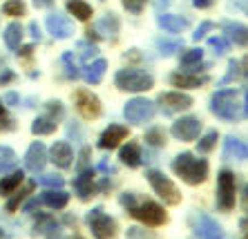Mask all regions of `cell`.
Here are the masks:
<instances>
[{
  "mask_svg": "<svg viewBox=\"0 0 248 239\" xmlns=\"http://www.w3.org/2000/svg\"><path fill=\"white\" fill-rule=\"evenodd\" d=\"M119 159H121L127 168H139V165H141V148H139L137 143H127L125 148H121Z\"/></svg>",
  "mask_w": 248,
  "mask_h": 239,
  "instance_id": "cell-26",
  "label": "cell"
},
{
  "mask_svg": "<svg viewBox=\"0 0 248 239\" xmlns=\"http://www.w3.org/2000/svg\"><path fill=\"white\" fill-rule=\"evenodd\" d=\"M87 226L96 239H112L116 235V222L105 215L103 208H94L87 212Z\"/></svg>",
  "mask_w": 248,
  "mask_h": 239,
  "instance_id": "cell-7",
  "label": "cell"
},
{
  "mask_svg": "<svg viewBox=\"0 0 248 239\" xmlns=\"http://www.w3.org/2000/svg\"><path fill=\"white\" fill-rule=\"evenodd\" d=\"M29 30H31V36H34V38H41V30H38V25L36 23L29 25Z\"/></svg>",
  "mask_w": 248,
  "mask_h": 239,
  "instance_id": "cell-49",
  "label": "cell"
},
{
  "mask_svg": "<svg viewBox=\"0 0 248 239\" xmlns=\"http://www.w3.org/2000/svg\"><path fill=\"white\" fill-rule=\"evenodd\" d=\"M67 12L72 16H76L78 20H87V18H92V7L83 2V0H67Z\"/></svg>",
  "mask_w": 248,
  "mask_h": 239,
  "instance_id": "cell-30",
  "label": "cell"
},
{
  "mask_svg": "<svg viewBox=\"0 0 248 239\" xmlns=\"http://www.w3.org/2000/svg\"><path fill=\"white\" fill-rule=\"evenodd\" d=\"M235 194H237V183H235V175L231 170H221L217 177V208L221 212L235 208Z\"/></svg>",
  "mask_w": 248,
  "mask_h": 239,
  "instance_id": "cell-5",
  "label": "cell"
},
{
  "mask_svg": "<svg viewBox=\"0 0 248 239\" xmlns=\"http://www.w3.org/2000/svg\"><path fill=\"white\" fill-rule=\"evenodd\" d=\"M45 164H47V148L41 141H36V143L29 146L27 154H25V168L31 170V172H41L45 168Z\"/></svg>",
  "mask_w": 248,
  "mask_h": 239,
  "instance_id": "cell-14",
  "label": "cell"
},
{
  "mask_svg": "<svg viewBox=\"0 0 248 239\" xmlns=\"http://www.w3.org/2000/svg\"><path fill=\"white\" fill-rule=\"evenodd\" d=\"M76 107L81 112L85 119H96L101 117V101L98 96H94L92 92H87V90H81V92H76Z\"/></svg>",
  "mask_w": 248,
  "mask_h": 239,
  "instance_id": "cell-10",
  "label": "cell"
},
{
  "mask_svg": "<svg viewBox=\"0 0 248 239\" xmlns=\"http://www.w3.org/2000/svg\"><path fill=\"white\" fill-rule=\"evenodd\" d=\"M195 2V7H199V9H203V7H210L213 5V0H192Z\"/></svg>",
  "mask_w": 248,
  "mask_h": 239,
  "instance_id": "cell-48",
  "label": "cell"
},
{
  "mask_svg": "<svg viewBox=\"0 0 248 239\" xmlns=\"http://www.w3.org/2000/svg\"><path fill=\"white\" fill-rule=\"evenodd\" d=\"M31 188H34V183H27V186H25L20 193H16V197H12L9 201H7V210H9V212H14V210L20 206V201H23V199L27 197L29 193H31Z\"/></svg>",
  "mask_w": 248,
  "mask_h": 239,
  "instance_id": "cell-33",
  "label": "cell"
},
{
  "mask_svg": "<svg viewBox=\"0 0 248 239\" xmlns=\"http://www.w3.org/2000/svg\"><path fill=\"white\" fill-rule=\"evenodd\" d=\"M56 125H58V119L52 117V114L47 112V114L38 117L34 123H31V132L38 134V136H45V134H52L54 130H56Z\"/></svg>",
  "mask_w": 248,
  "mask_h": 239,
  "instance_id": "cell-24",
  "label": "cell"
},
{
  "mask_svg": "<svg viewBox=\"0 0 248 239\" xmlns=\"http://www.w3.org/2000/svg\"><path fill=\"white\" fill-rule=\"evenodd\" d=\"M121 204L125 206L127 212L134 219L143 222L145 226H161V224H166V212L155 201H139L137 204V197L132 193H125V194H121Z\"/></svg>",
  "mask_w": 248,
  "mask_h": 239,
  "instance_id": "cell-1",
  "label": "cell"
},
{
  "mask_svg": "<svg viewBox=\"0 0 248 239\" xmlns=\"http://www.w3.org/2000/svg\"><path fill=\"white\" fill-rule=\"evenodd\" d=\"M224 31H226V36L231 38L235 45H239V47H248V27L246 25H242V23H232V20H226L224 25Z\"/></svg>",
  "mask_w": 248,
  "mask_h": 239,
  "instance_id": "cell-18",
  "label": "cell"
},
{
  "mask_svg": "<svg viewBox=\"0 0 248 239\" xmlns=\"http://www.w3.org/2000/svg\"><path fill=\"white\" fill-rule=\"evenodd\" d=\"M45 25L54 38H69V36L74 34V27L69 23V18L63 16V14H49Z\"/></svg>",
  "mask_w": 248,
  "mask_h": 239,
  "instance_id": "cell-13",
  "label": "cell"
},
{
  "mask_svg": "<svg viewBox=\"0 0 248 239\" xmlns=\"http://www.w3.org/2000/svg\"><path fill=\"white\" fill-rule=\"evenodd\" d=\"M34 5L38 7V9H47V7L54 5V0H34Z\"/></svg>",
  "mask_w": 248,
  "mask_h": 239,
  "instance_id": "cell-45",
  "label": "cell"
},
{
  "mask_svg": "<svg viewBox=\"0 0 248 239\" xmlns=\"http://www.w3.org/2000/svg\"><path fill=\"white\" fill-rule=\"evenodd\" d=\"M90 36H98V38H108V41H114L116 34H119V18L116 14H105L101 20H96L92 30L87 31Z\"/></svg>",
  "mask_w": 248,
  "mask_h": 239,
  "instance_id": "cell-11",
  "label": "cell"
},
{
  "mask_svg": "<svg viewBox=\"0 0 248 239\" xmlns=\"http://www.w3.org/2000/svg\"><path fill=\"white\" fill-rule=\"evenodd\" d=\"M5 45L9 49H18L20 47V41H23V25L20 23H12L5 27Z\"/></svg>",
  "mask_w": 248,
  "mask_h": 239,
  "instance_id": "cell-27",
  "label": "cell"
},
{
  "mask_svg": "<svg viewBox=\"0 0 248 239\" xmlns=\"http://www.w3.org/2000/svg\"><path fill=\"white\" fill-rule=\"evenodd\" d=\"M16 152L12 150V148H7V146H2L0 148V175L2 172H7V170H12L14 165H16Z\"/></svg>",
  "mask_w": 248,
  "mask_h": 239,
  "instance_id": "cell-32",
  "label": "cell"
},
{
  "mask_svg": "<svg viewBox=\"0 0 248 239\" xmlns=\"http://www.w3.org/2000/svg\"><path fill=\"white\" fill-rule=\"evenodd\" d=\"M170 83L174 88H202L208 83V76H197V74H184V72H177V74H170Z\"/></svg>",
  "mask_w": 248,
  "mask_h": 239,
  "instance_id": "cell-21",
  "label": "cell"
},
{
  "mask_svg": "<svg viewBox=\"0 0 248 239\" xmlns=\"http://www.w3.org/2000/svg\"><path fill=\"white\" fill-rule=\"evenodd\" d=\"M237 5H239L242 9H246V12H248V0H246V2H244V0H237Z\"/></svg>",
  "mask_w": 248,
  "mask_h": 239,
  "instance_id": "cell-52",
  "label": "cell"
},
{
  "mask_svg": "<svg viewBox=\"0 0 248 239\" xmlns=\"http://www.w3.org/2000/svg\"><path fill=\"white\" fill-rule=\"evenodd\" d=\"M2 12H5L7 16H23V14H25V5L20 2V0H9V2H5Z\"/></svg>",
  "mask_w": 248,
  "mask_h": 239,
  "instance_id": "cell-37",
  "label": "cell"
},
{
  "mask_svg": "<svg viewBox=\"0 0 248 239\" xmlns=\"http://www.w3.org/2000/svg\"><path fill=\"white\" fill-rule=\"evenodd\" d=\"M197 237L199 239H221V226L215 222L213 217L208 215H199V224H197Z\"/></svg>",
  "mask_w": 248,
  "mask_h": 239,
  "instance_id": "cell-16",
  "label": "cell"
},
{
  "mask_svg": "<svg viewBox=\"0 0 248 239\" xmlns=\"http://www.w3.org/2000/svg\"><path fill=\"white\" fill-rule=\"evenodd\" d=\"M244 110H246V114H248V92H246V103H244Z\"/></svg>",
  "mask_w": 248,
  "mask_h": 239,
  "instance_id": "cell-53",
  "label": "cell"
},
{
  "mask_svg": "<svg viewBox=\"0 0 248 239\" xmlns=\"http://www.w3.org/2000/svg\"><path fill=\"white\" fill-rule=\"evenodd\" d=\"M74 190H76V194H78L83 201L92 197L94 194V170L92 168L81 170V175L74 179Z\"/></svg>",
  "mask_w": 248,
  "mask_h": 239,
  "instance_id": "cell-17",
  "label": "cell"
},
{
  "mask_svg": "<svg viewBox=\"0 0 248 239\" xmlns=\"http://www.w3.org/2000/svg\"><path fill=\"white\" fill-rule=\"evenodd\" d=\"M145 143H150V146H163L166 143V134H163V130L159 128H152L145 132Z\"/></svg>",
  "mask_w": 248,
  "mask_h": 239,
  "instance_id": "cell-34",
  "label": "cell"
},
{
  "mask_svg": "<svg viewBox=\"0 0 248 239\" xmlns=\"http://www.w3.org/2000/svg\"><path fill=\"white\" fill-rule=\"evenodd\" d=\"M159 103L166 112H184L188 107H192V99L188 94H181V92H166L159 96Z\"/></svg>",
  "mask_w": 248,
  "mask_h": 239,
  "instance_id": "cell-12",
  "label": "cell"
},
{
  "mask_svg": "<svg viewBox=\"0 0 248 239\" xmlns=\"http://www.w3.org/2000/svg\"><path fill=\"white\" fill-rule=\"evenodd\" d=\"M217 139H219V134H217V132H208L206 136H203V139H199V152H202V154H206V152H210L215 148V143H217Z\"/></svg>",
  "mask_w": 248,
  "mask_h": 239,
  "instance_id": "cell-36",
  "label": "cell"
},
{
  "mask_svg": "<svg viewBox=\"0 0 248 239\" xmlns=\"http://www.w3.org/2000/svg\"><path fill=\"white\" fill-rule=\"evenodd\" d=\"M148 181H150L152 190H155L168 206H177L181 201V193L163 172H159V170H148Z\"/></svg>",
  "mask_w": 248,
  "mask_h": 239,
  "instance_id": "cell-6",
  "label": "cell"
},
{
  "mask_svg": "<svg viewBox=\"0 0 248 239\" xmlns=\"http://www.w3.org/2000/svg\"><path fill=\"white\" fill-rule=\"evenodd\" d=\"M36 233L47 235V239H61V228L49 217H41V222H36Z\"/></svg>",
  "mask_w": 248,
  "mask_h": 239,
  "instance_id": "cell-29",
  "label": "cell"
},
{
  "mask_svg": "<svg viewBox=\"0 0 248 239\" xmlns=\"http://www.w3.org/2000/svg\"><path fill=\"white\" fill-rule=\"evenodd\" d=\"M38 183L41 186H45V188H63V183H65V179L61 175H43V177H38Z\"/></svg>",
  "mask_w": 248,
  "mask_h": 239,
  "instance_id": "cell-35",
  "label": "cell"
},
{
  "mask_svg": "<svg viewBox=\"0 0 248 239\" xmlns=\"http://www.w3.org/2000/svg\"><path fill=\"white\" fill-rule=\"evenodd\" d=\"M2 101H5L7 105H16L20 99H18V94H14V92H12V94H7V96H5V99H2Z\"/></svg>",
  "mask_w": 248,
  "mask_h": 239,
  "instance_id": "cell-46",
  "label": "cell"
},
{
  "mask_svg": "<svg viewBox=\"0 0 248 239\" xmlns=\"http://www.w3.org/2000/svg\"><path fill=\"white\" fill-rule=\"evenodd\" d=\"M0 239H2V230H0Z\"/></svg>",
  "mask_w": 248,
  "mask_h": 239,
  "instance_id": "cell-54",
  "label": "cell"
},
{
  "mask_svg": "<svg viewBox=\"0 0 248 239\" xmlns=\"http://www.w3.org/2000/svg\"><path fill=\"white\" fill-rule=\"evenodd\" d=\"M172 170L186 183H190V186H199L203 183L208 177V161L206 159H197L195 154L190 152H184L179 157L172 161Z\"/></svg>",
  "mask_w": 248,
  "mask_h": 239,
  "instance_id": "cell-2",
  "label": "cell"
},
{
  "mask_svg": "<svg viewBox=\"0 0 248 239\" xmlns=\"http://www.w3.org/2000/svg\"><path fill=\"white\" fill-rule=\"evenodd\" d=\"M52 161L56 168H69L72 165V148L65 141H56L52 146Z\"/></svg>",
  "mask_w": 248,
  "mask_h": 239,
  "instance_id": "cell-20",
  "label": "cell"
},
{
  "mask_svg": "<svg viewBox=\"0 0 248 239\" xmlns=\"http://www.w3.org/2000/svg\"><path fill=\"white\" fill-rule=\"evenodd\" d=\"M152 114H155V103L148 99H132L127 101L125 107H123V117L132 125H141V123L150 121Z\"/></svg>",
  "mask_w": 248,
  "mask_h": 239,
  "instance_id": "cell-8",
  "label": "cell"
},
{
  "mask_svg": "<svg viewBox=\"0 0 248 239\" xmlns=\"http://www.w3.org/2000/svg\"><path fill=\"white\" fill-rule=\"evenodd\" d=\"M125 139H127V128H123V125H110V128L101 134L98 146L103 148V150H112V148H116Z\"/></svg>",
  "mask_w": 248,
  "mask_h": 239,
  "instance_id": "cell-15",
  "label": "cell"
},
{
  "mask_svg": "<svg viewBox=\"0 0 248 239\" xmlns=\"http://www.w3.org/2000/svg\"><path fill=\"white\" fill-rule=\"evenodd\" d=\"M123 7H125L127 12H132V14H139L141 9H143V5L148 2V0H121Z\"/></svg>",
  "mask_w": 248,
  "mask_h": 239,
  "instance_id": "cell-41",
  "label": "cell"
},
{
  "mask_svg": "<svg viewBox=\"0 0 248 239\" xmlns=\"http://www.w3.org/2000/svg\"><path fill=\"white\" fill-rule=\"evenodd\" d=\"M31 52H34V47H23V49H20V54H25V56H29Z\"/></svg>",
  "mask_w": 248,
  "mask_h": 239,
  "instance_id": "cell-50",
  "label": "cell"
},
{
  "mask_svg": "<svg viewBox=\"0 0 248 239\" xmlns=\"http://www.w3.org/2000/svg\"><path fill=\"white\" fill-rule=\"evenodd\" d=\"M23 179H25L23 170H16V172H12L9 177H2V181H0V194H2V197H9V194L23 183Z\"/></svg>",
  "mask_w": 248,
  "mask_h": 239,
  "instance_id": "cell-28",
  "label": "cell"
},
{
  "mask_svg": "<svg viewBox=\"0 0 248 239\" xmlns=\"http://www.w3.org/2000/svg\"><path fill=\"white\" fill-rule=\"evenodd\" d=\"M208 45L215 49V54H226V52H228V41H224V38H217V36L208 38Z\"/></svg>",
  "mask_w": 248,
  "mask_h": 239,
  "instance_id": "cell-40",
  "label": "cell"
},
{
  "mask_svg": "<svg viewBox=\"0 0 248 239\" xmlns=\"http://www.w3.org/2000/svg\"><path fill=\"white\" fill-rule=\"evenodd\" d=\"M114 83L123 92H148L155 85V78L141 70H119Z\"/></svg>",
  "mask_w": 248,
  "mask_h": 239,
  "instance_id": "cell-4",
  "label": "cell"
},
{
  "mask_svg": "<svg viewBox=\"0 0 248 239\" xmlns=\"http://www.w3.org/2000/svg\"><path fill=\"white\" fill-rule=\"evenodd\" d=\"M156 23H159V27L166 31H170V34H177V31H184L188 30V18H181V16H172V14H161V16L156 18Z\"/></svg>",
  "mask_w": 248,
  "mask_h": 239,
  "instance_id": "cell-22",
  "label": "cell"
},
{
  "mask_svg": "<svg viewBox=\"0 0 248 239\" xmlns=\"http://www.w3.org/2000/svg\"><path fill=\"white\" fill-rule=\"evenodd\" d=\"M210 112L224 121H235L242 114V103L237 90H221L210 96Z\"/></svg>",
  "mask_w": 248,
  "mask_h": 239,
  "instance_id": "cell-3",
  "label": "cell"
},
{
  "mask_svg": "<svg viewBox=\"0 0 248 239\" xmlns=\"http://www.w3.org/2000/svg\"><path fill=\"white\" fill-rule=\"evenodd\" d=\"M224 154L231 159H248V143L235 139V136H226L224 141Z\"/></svg>",
  "mask_w": 248,
  "mask_h": 239,
  "instance_id": "cell-23",
  "label": "cell"
},
{
  "mask_svg": "<svg viewBox=\"0 0 248 239\" xmlns=\"http://www.w3.org/2000/svg\"><path fill=\"white\" fill-rule=\"evenodd\" d=\"M156 45H159V52H161L163 56H170V54H174L177 49H181L184 43H179V41H159Z\"/></svg>",
  "mask_w": 248,
  "mask_h": 239,
  "instance_id": "cell-38",
  "label": "cell"
},
{
  "mask_svg": "<svg viewBox=\"0 0 248 239\" xmlns=\"http://www.w3.org/2000/svg\"><path fill=\"white\" fill-rule=\"evenodd\" d=\"M166 5H170V0H156V9H159V7H166Z\"/></svg>",
  "mask_w": 248,
  "mask_h": 239,
  "instance_id": "cell-51",
  "label": "cell"
},
{
  "mask_svg": "<svg viewBox=\"0 0 248 239\" xmlns=\"http://www.w3.org/2000/svg\"><path fill=\"white\" fill-rule=\"evenodd\" d=\"M244 239H248V235H246V237H244Z\"/></svg>",
  "mask_w": 248,
  "mask_h": 239,
  "instance_id": "cell-55",
  "label": "cell"
},
{
  "mask_svg": "<svg viewBox=\"0 0 248 239\" xmlns=\"http://www.w3.org/2000/svg\"><path fill=\"white\" fill-rule=\"evenodd\" d=\"M210 30H213V23H202L199 27H197L195 34H192V38H195V41H199V38H203V36H206V31H210Z\"/></svg>",
  "mask_w": 248,
  "mask_h": 239,
  "instance_id": "cell-43",
  "label": "cell"
},
{
  "mask_svg": "<svg viewBox=\"0 0 248 239\" xmlns=\"http://www.w3.org/2000/svg\"><path fill=\"white\" fill-rule=\"evenodd\" d=\"M202 132V121L197 117H181L172 123V134L179 141H195Z\"/></svg>",
  "mask_w": 248,
  "mask_h": 239,
  "instance_id": "cell-9",
  "label": "cell"
},
{
  "mask_svg": "<svg viewBox=\"0 0 248 239\" xmlns=\"http://www.w3.org/2000/svg\"><path fill=\"white\" fill-rule=\"evenodd\" d=\"M41 201L45 206H49V208H54V210H61V208L67 206L69 194L65 193L63 188H49V190H45V193L41 194Z\"/></svg>",
  "mask_w": 248,
  "mask_h": 239,
  "instance_id": "cell-19",
  "label": "cell"
},
{
  "mask_svg": "<svg viewBox=\"0 0 248 239\" xmlns=\"http://www.w3.org/2000/svg\"><path fill=\"white\" fill-rule=\"evenodd\" d=\"M63 65H65V70H67L69 78H78V76H81V72H78V67H76L74 56H72V54H65L63 56Z\"/></svg>",
  "mask_w": 248,
  "mask_h": 239,
  "instance_id": "cell-39",
  "label": "cell"
},
{
  "mask_svg": "<svg viewBox=\"0 0 248 239\" xmlns=\"http://www.w3.org/2000/svg\"><path fill=\"white\" fill-rule=\"evenodd\" d=\"M0 125L5 130H12L14 128V121H12V117L7 114V110L2 107V103H0Z\"/></svg>",
  "mask_w": 248,
  "mask_h": 239,
  "instance_id": "cell-42",
  "label": "cell"
},
{
  "mask_svg": "<svg viewBox=\"0 0 248 239\" xmlns=\"http://www.w3.org/2000/svg\"><path fill=\"white\" fill-rule=\"evenodd\" d=\"M105 67H108V63H105L103 59H96L94 63H90L85 67V72H83V78H85L90 85H96V83H101V78H103Z\"/></svg>",
  "mask_w": 248,
  "mask_h": 239,
  "instance_id": "cell-25",
  "label": "cell"
},
{
  "mask_svg": "<svg viewBox=\"0 0 248 239\" xmlns=\"http://www.w3.org/2000/svg\"><path fill=\"white\" fill-rule=\"evenodd\" d=\"M14 78L12 72H5V74H0V85H5V83H9Z\"/></svg>",
  "mask_w": 248,
  "mask_h": 239,
  "instance_id": "cell-47",
  "label": "cell"
},
{
  "mask_svg": "<svg viewBox=\"0 0 248 239\" xmlns=\"http://www.w3.org/2000/svg\"><path fill=\"white\" fill-rule=\"evenodd\" d=\"M202 59H203L202 49H188V52L181 56V67H184V70H195V67H199Z\"/></svg>",
  "mask_w": 248,
  "mask_h": 239,
  "instance_id": "cell-31",
  "label": "cell"
},
{
  "mask_svg": "<svg viewBox=\"0 0 248 239\" xmlns=\"http://www.w3.org/2000/svg\"><path fill=\"white\" fill-rule=\"evenodd\" d=\"M78 49H83V59H90V56H94V54H96V47L94 45H90V43H81V45H78Z\"/></svg>",
  "mask_w": 248,
  "mask_h": 239,
  "instance_id": "cell-44",
  "label": "cell"
}]
</instances>
